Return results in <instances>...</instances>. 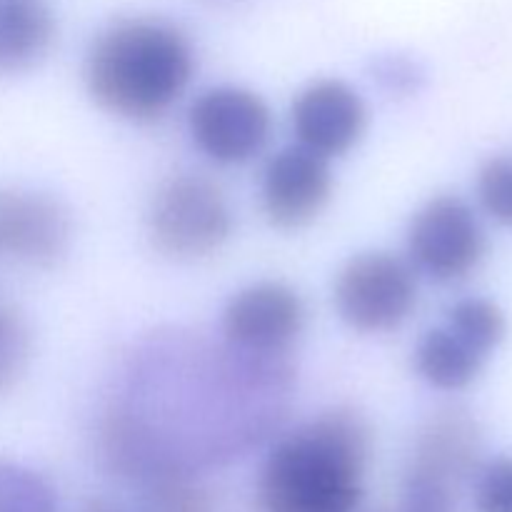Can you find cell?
<instances>
[{
  "mask_svg": "<svg viewBox=\"0 0 512 512\" xmlns=\"http://www.w3.org/2000/svg\"><path fill=\"white\" fill-rule=\"evenodd\" d=\"M370 430L353 408H333L273 445L260 470L263 512H355L363 498Z\"/></svg>",
  "mask_w": 512,
  "mask_h": 512,
  "instance_id": "cell-1",
  "label": "cell"
},
{
  "mask_svg": "<svg viewBox=\"0 0 512 512\" xmlns=\"http://www.w3.org/2000/svg\"><path fill=\"white\" fill-rule=\"evenodd\" d=\"M83 73L90 98L105 113L130 123H153L188 90L195 53L178 25L128 18L93 40Z\"/></svg>",
  "mask_w": 512,
  "mask_h": 512,
  "instance_id": "cell-2",
  "label": "cell"
},
{
  "mask_svg": "<svg viewBox=\"0 0 512 512\" xmlns=\"http://www.w3.org/2000/svg\"><path fill=\"white\" fill-rule=\"evenodd\" d=\"M480 448L483 438L470 413L445 408L430 415L405 473V512H458L460 490L478 473Z\"/></svg>",
  "mask_w": 512,
  "mask_h": 512,
  "instance_id": "cell-3",
  "label": "cell"
},
{
  "mask_svg": "<svg viewBox=\"0 0 512 512\" xmlns=\"http://www.w3.org/2000/svg\"><path fill=\"white\" fill-rule=\"evenodd\" d=\"M230 233H233V210L220 185L205 175H173L155 190L150 200V243L165 258H208L228 243Z\"/></svg>",
  "mask_w": 512,
  "mask_h": 512,
  "instance_id": "cell-4",
  "label": "cell"
},
{
  "mask_svg": "<svg viewBox=\"0 0 512 512\" xmlns=\"http://www.w3.org/2000/svg\"><path fill=\"white\" fill-rule=\"evenodd\" d=\"M333 303L343 323L358 333H390L418 305V270L385 250L353 255L335 278Z\"/></svg>",
  "mask_w": 512,
  "mask_h": 512,
  "instance_id": "cell-5",
  "label": "cell"
},
{
  "mask_svg": "<svg viewBox=\"0 0 512 512\" xmlns=\"http://www.w3.org/2000/svg\"><path fill=\"white\" fill-rule=\"evenodd\" d=\"M485 255L478 215L455 195H438L413 215L408 228V260L438 283H455L473 273Z\"/></svg>",
  "mask_w": 512,
  "mask_h": 512,
  "instance_id": "cell-6",
  "label": "cell"
},
{
  "mask_svg": "<svg viewBox=\"0 0 512 512\" xmlns=\"http://www.w3.org/2000/svg\"><path fill=\"white\" fill-rule=\"evenodd\" d=\"M195 145L220 165L253 160L268 145L273 115L258 93L238 85H218L195 98L188 110Z\"/></svg>",
  "mask_w": 512,
  "mask_h": 512,
  "instance_id": "cell-7",
  "label": "cell"
},
{
  "mask_svg": "<svg viewBox=\"0 0 512 512\" xmlns=\"http://www.w3.org/2000/svg\"><path fill=\"white\" fill-rule=\"evenodd\" d=\"M303 328V298L278 280H263L235 293L220 320L225 343L253 355H290Z\"/></svg>",
  "mask_w": 512,
  "mask_h": 512,
  "instance_id": "cell-8",
  "label": "cell"
},
{
  "mask_svg": "<svg viewBox=\"0 0 512 512\" xmlns=\"http://www.w3.org/2000/svg\"><path fill=\"white\" fill-rule=\"evenodd\" d=\"M73 240V220L60 200L35 190H0V255L53 268Z\"/></svg>",
  "mask_w": 512,
  "mask_h": 512,
  "instance_id": "cell-9",
  "label": "cell"
},
{
  "mask_svg": "<svg viewBox=\"0 0 512 512\" xmlns=\"http://www.w3.org/2000/svg\"><path fill=\"white\" fill-rule=\"evenodd\" d=\"M333 195L328 158L290 145L275 153L263 170L260 200L263 213L275 228L300 230L313 223Z\"/></svg>",
  "mask_w": 512,
  "mask_h": 512,
  "instance_id": "cell-10",
  "label": "cell"
},
{
  "mask_svg": "<svg viewBox=\"0 0 512 512\" xmlns=\"http://www.w3.org/2000/svg\"><path fill=\"white\" fill-rule=\"evenodd\" d=\"M290 123L298 145L330 160L360 143L368 125V108L348 83L323 78L300 90L290 110Z\"/></svg>",
  "mask_w": 512,
  "mask_h": 512,
  "instance_id": "cell-11",
  "label": "cell"
},
{
  "mask_svg": "<svg viewBox=\"0 0 512 512\" xmlns=\"http://www.w3.org/2000/svg\"><path fill=\"white\" fill-rule=\"evenodd\" d=\"M55 30L43 0H0V75L35 68L53 48Z\"/></svg>",
  "mask_w": 512,
  "mask_h": 512,
  "instance_id": "cell-12",
  "label": "cell"
},
{
  "mask_svg": "<svg viewBox=\"0 0 512 512\" xmlns=\"http://www.w3.org/2000/svg\"><path fill=\"white\" fill-rule=\"evenodd\" d=\"M485 360L488 355L480 353L448 323L428 330L415 350V368H418L420 378L433 388L448 390V393L475 383Z\"/></svg>",
  "mask_w": 512,
  "mask_h": 512,
  "instance_id": "cell-13",
  "label": "cell"
},
{
  "mask_svg": "<svg viewBox=\"0 0 512 512\" xmlns=\"http://www.w3.org/2000/svg\"><path fill=\"white\" fill-rule=\"evenodd\" d=\"M0 512H58V498L43 475L0 458Z\"/></svg>",
  "mask_w": 512,
  "mask_h": 512,
  "instance_id": "cell-14",
  "label": "cell"
},
{
  "mask_svg": "<svg viewBox=\"0 0 512 512\" xmlns=\"http://www.w3.org/2000/svg\"><path fill=\"white\" fill-rule=\"evenodd\" d=\"M448 325L488 358L503 343L505 330H508L505 313L488 298L458 300L448 310Z\"/></svg>",
  "mask_w": 512,
  "mask_h": 512,
  "instance_id": "cell-15",
  "label": "cell"
},
{
  "mask_svg": "<svg viewBox=\"0 0 512 512\" xmlns=\"http://www.w3.org/2000/svg\"><path fill=\"white\" fill-rule=\"evenodd\" d=\"M145 485L140 512H213L208 493L193 475H163Z\"/></svg>",
  "mask_w": 512,
  "mask_h": 512,
  "instance_id": "cell-16",
  "label": "cell"
},
{
  "mask_svg": "<svg viewBox=\"0 0 512 512\" xmlns=\"http://www.w3.org/2000/svg\"><path fill=\"white\" fill-rule=\"evenodd\" d=\"M30 358V333L15 310L0 308V393L23 375Z\"/></svg>",
  "mask_w": 512,
  "mask_h": 512,
  "instance_id": "cell-17",
  "label": "cell"
},
{
  "mask_svg": "<svg viewBox=\"0 0 512 512\" xmlns=\"http://www.w3.org/2000/svg\"><path fill=\"white\" fill-rule=\"evenodd\" d=\"M478 198L490 218L512 225V155H500L480 168Z\"/></svg>",
  "mask_w": 512,
  "mask_h": 512,
  "instance_id": "cell-18",
  "label": "cell"
},
{
  "mask_svg": "<svg viewBox=\"0 0 512 512\" xmlns=\"http://www.w3.org/2000/svg\"><path fill=\"white\" fill-rule=\"evenodd\" d=\"M475 475V510L512 512V458L493 460Z\"/></svg>",
  "mask_w": 512,
  "mask_h": 512,
  "instance_id": "cell-19",
  "label": "cell"
},
{
  "mask_svg": "<svg viewBox=\"0 0 512 512\" xmlns=\"http://www.w3.org/2000/svg\"><path fill=\"white\" fill-rule=\"evenodd\" d=\"M378 80H383V85H388L390 90H398L403 93L408 85L415 83V70L413 65L395 63V60H385L383 65H378Z\"/></svg>",
  "mask_w": 512,
  "mask_h": 512,
  "instance_id": "cell-20",
  "label": "cell"
},
{
  "mask_svg": "<svg viewBox=\"0 0 512 512\" xmlns=\"http://www.w3.org/2000/svg\"><path fill=\"white\" fill-rule=\"evenodd\" d=\"M80 512H120V510L113 508L110 503H105V500H90V503L83 505V510Z\"/></svg>",
  "mask_w": 512,
  "mask_h": 512,
  "instance_id": "cell-21",
  "label": "cell"
},
{
  "mask_svg": "<svg viewBox=\"0 0 512 512\" xmlns=\"http://www.w3.org/2000/svg\"><path fill=\"white\" fill-rule=\"evenodd\" d=\"M213 3H220V0H213Z\"/></svg>",
  "mask_w": 512,
  "mask_h": 512,
  "instance_id": "cell-22",
  "label": "cell"
}]
</instances>
